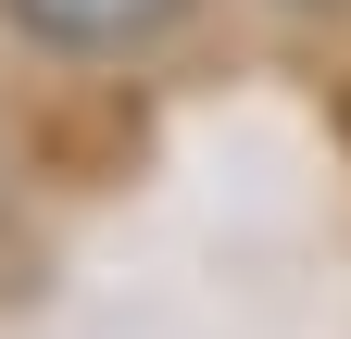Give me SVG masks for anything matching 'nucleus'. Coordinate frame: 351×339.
Listing matches in <instances>:
<instances>
[{"label": "nucleus", "mask_w": 351, "mask_h": 339, "mask_svg": "<svg viewBox=\"0 0 351 339\" xmlns=\"http://www.w3.org/2000/svg\"><path fill=\"white\" fill-rule=\"evenodd\" d=\"M0 13H13L38 51H151V38H176L189 25V0H0Z\"/></svg>", "instance_id": "f257e3e1"}, {"label": "nucleus", "mask_w": 351, "mask_h": 339, "mask_svg": "<svg viewBox=\"0 0 351 339\" xmlns=\"http://www.w3.org/2000/svg\"><path fill=\"white\" fill-rule=\"evenodd\" d=\"M289 13H339V0H289Z\"/></svg>", "instance_id": "f03ea898"}]
</instances>
